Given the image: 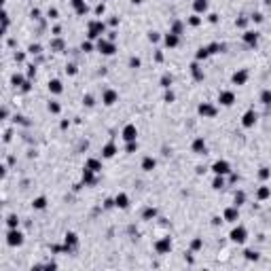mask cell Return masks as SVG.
I'll return each mask as SVG.
<instances>
[{"instance_id": "16", "label": "cell", "mask_w": 271, "mask_h": 271, "mask_svg": "<svg viewBox=\"0 0 271 271\" xmlns=\"http://www.w3.org/2000/svg\"><path fill=\"white\" fill-rule=\"evenodd\" d=\"M114 153H117V148H114V144H112V142H110V144H106V146L102 148V155H104L106 159H110Z\"/></svg>"}, {"instance_id": "28", "label": "cell", "mask_w": 271, "mask_h": 271, "mask_svg": "<svg viewBox=\"0 0 271 271\" xmlns=\"http://www.w3.org/2000/svg\"><path fill=\"white\" fill-rule=\"evenodd\" d=\"M191 72H193V76H195L197 81H201V79H203V74L199 72V66H197V64H193V66H191Z\"/></svg>"}, {"instance_id": "46", "label": "cell", "mask_w": 271, "mask_h": 271, "mask_svg": "<svg viewBox=\"0 0 271 271\" xmlns=\"http://www.w3.org/2000/svg\"><path fill=\"white\" fill-rule=\"evenodd\" d=\"M191 248H193V250H199V248H201V239H195V241H193V246H191Z\"/></svg>"}, {"instance_id": "32", "label": "cell", "mask_w": 271, "mask_h": 271, "mask_svg": "<svg viewBox=\"0 0 271 271\" xmlns=\"http://www.w3.org/2000/svg\"><path fill=\"white\" fill-rule=\"evenodd\" d=\"M212 186H214V188H223V186H225V180H223V176H216Z\"/></svg>"}, {"instance_id": "12", "label": "cell", "mask_w": 271, "mask_h": 271, "mask_svg": "<svg viewBox=\"0 0 271 271\" xmlns=\"http://www.w3.org/2000/svg\"><path fill=\"white\" fill-rule=\"evenodd\" d=\"M246 81H248V72H246V70H239V72L233 74V83H235V85H244Z\"/></svg>"}, {"instance_id": "51", "label": "cell", "mask_w": 271, "mask_h": 271, "mask_svg": "<svg viewBox=\"0 0 271 271\" xmlns=\"http://www.w3.org/2000/svg\"><path fill=\"white\" fill-rule=\"evenodd\" d=\"M95 13L102 15V13H104V4H97V6H95Z\"/></svg>"}, {"instance_id": "25", "label": "cell", "mask_w": 271, "mask_h": 271, "mask_svg": "<svg viewBox=\"0 0 271 271\" xmlns=\"http://www.w3.org/2000/svg\"><path fill=\"white\" fill-rule=\"evenodd\" d=\"M256 195H259V199H267V197L271 195V188H267V186H261Z\"/></svg>"}, {"instance_id": "2", "label": "cell", "mask_w": 271, "mask_h": 271, "mask_svg": "<svg viewBox=\"0 0 271 271\" xmlns=\"http://www.w3.org/2000/svg\"><path fill=\"white\" fill-rule=\"evenodd\" d=\"M246 235H248V231H246L244 227H235V229L231 231V239L237 241V244H244V241H246Z\"/></svg>"}, {"instance_id": "22", "label": "cell", "mask_w": 271, "mask_h": 271, "mask_svg": "<svg viewBox=\"0 0 271 271\" xmlns=\"http://www.w3.org/2000/svg\"><path fill=\"white\" fill-rule=\"evenodd\" d=\"M83 182H87V184H93V170L85 167V172H83Z\"/></svg>"}, {"instance_id": "17", "label": "cell", "mask_w": 271, "mask_h": 271, "mask_svg": "<svg viewBox=\"0 0 271 271\" xmlns=\"http://www.w3.org/2000/svg\"><path fill=\"white\" fill-rule=\"evenodd\" d=\"M142 170H144V172H153V170H155V159H153V157H146V159L142 161Z\"/></svg>"}, {"instance_id": "34", "label": "cell", "mask_w": 271, "mask_h": 271, "mask_svg": "<svg viewBox=\"0 0 271 271\" xmlns=\"http://www.w3.org/2000/svg\"><path fill=\"white\" fill-rule=\"evenodd\" d=\"M244 201H246V195H244V193H241V191H239V193H237V195H235V206H241V203H244Z\"/></svg>"}, {"instance_id": "19", "label": "cell", "mask_w": 271, "mask_h": 271, "mask_svg": "<svg viewBox=\"0 0 271 271\" xmlns=\"http://www.w3.org/2000/svg\"><path fill=\"white\" fill-rule=\"evenodd\" d=\"M244 40H246L248 45H256V40H259V34H256V32H246V34H244Z\"/></svg>"}, {"instance_id": "49", "label": "cell", "mask_w": 271, "mask_h": 271, "mask_svg": "<svg viewBox=\"0 0 271 271\" xmlns=\"http://www.w3.org/2000/svg\"><path fill=\"white\" fill-rule=\"evenodd\" d=\"M165 102H174V93H172V91L165 93Z\"/></svg>"}, {"instance_id": "30", "label": "cell", "mask_w": 271, "mask_h": 271, "mask_svg": "<svg viewBox=\"0 0 271 271\" xmlns=\"http://www.w3.org/2000/svg\"><path fill=\"white\" fill-rule=\"evenodd\" d=\"M17 223H19V220H17V216H15V214H11V216L6 218V225L11 227V229H17Z\"/></svg>"}, {"instance_id": "4", "label": "cell", "mask_w": 271, "mask_h": 271, "mask_svg": "<svg viewBox=\"0 0 271 271\" xmlns=\"http://www.w3.org/2000/svg\"><path fill=\"white\" fill-rule=\"evenodd\" d=\"M155 250H157L159 254H167V252L172 250V241H170V237H165V239L157 241V244H155Z\"/></svg>"}, {"instance_id": "23", "label": "cell", "mask_w": 271, "mask_h": 271, "mask_svg": "<svg viewBox=\"0 0 271 271\" xmlns=\"http://www.w3.org/2000/svg\"><path fill=\"white\" fill-rule=\"evenodd\" d=\"M87 167L93 170V172H100V170H102V163H100L97 159H89V161H87Z\"/></svg>"}, {"instance_id": "37", "label": "cell", "mask_w": 271, "mask_h": 271, "mask_svg": "<svg viewBox=\"0 0 271 271\" xmlns=\"http://www.w3.org/2000/svg\"><path fill=\"white\" fill-rule=\"evenodd\" d=\"M155 214H157V210H155V208H148V210H146V212H144V218H146V220H148V218H153V216H155Z\"/></svg>"}, {"instance_id": "14", "label": "cell", "mask_w": 271, "mask_h": 271, "mask_svg": "<svg viewBox=\"0 0 271 271\" xmlns=\"http://www.w3.org/2000/svg\"><path fill=\"white\" fill-rule=\"evenodd\" d=\"M237 216H239V212H237V206H235V208H229V210H225V220H229V223L237 220Z\"/></svg>"}, {"instance_id": "11", "label": "cell", "mask_w": 271, "mask_h": 271, "mask_svg": "<svg viewBox=\"0 0 271 271\" xmlns=\"http://www.w3.org/2000/svg\"><path fill=\"white\" fill-rule=\"evenodd\" d=\"M199 114H203V117H214V114H216V108L203 102V104L199 106Z\"/></svg>"}, {"instance_id": "10", "label": "cell", "mask_w": 271, "mask_h": 271, "mask_svg": "<svg viewBox=\"0 0 271 271\" xmlns=\"http://www.w3.org/2000/svg\"><path fill=\"white\" fill-rule=\"evenodd\" d=\"M241 123H244V127H252V125L256 123V112H254V110H248V112L244 114V121H241Z\"/></svg>"}, {"instance_id": "3", "label": "cell", "mask_w": 271, "mask_h": 271, "mask_svg": "<svg viewBox=\"0 0 271 271\" xmlns=\"http://www.w3.org/2000/svg\"><path fill=\"white\" fill-rule=\"evenodd\" d=\"M212 172H214L216 176H225V174H229L231 170H229V163H227V161H216V163L212 165Z\"/></svg>"}, {"instance_id": "27", "label": "cell", "mask_w": 271, "mask_h": 271, "mask_svg": "<svg viewBox=\"0 0 271 271\" xmlns=\"http://www.w3.org/2000/svg\"><path fill=\"white\" fill-rule=\"evenodd\" d=\"M261 102H263V104H267V106L271 104V91L269 89H265L263 93H261Z\"/></svg>"}, {"instance_id": "26", "label": "cell", "mask_w": 271, "mask_h": 271, "mask_svg": "<svg viewBox=\"0 0 271 271\" xmlns=\"http://www.w3.org/2000/svg\"><path fill=\"white\" fill-rule=\"evenodd\" d=\"M32 206H34L36 210H43V208L47 206V199H45V197H38V199H34V201H32Z\"/></svg>"}, {"instance_id": "15", "label": "cell", "mask_w": 271, "mask_h": 271, "mask_svg": "<svg viewBox=\"0 0 271 271\" xmlns=\"http://www.w3.org/2000/svg\"><path fill=\"white\" fill-rule=\"evenodd\" d=\"M193 153H206V140L203 138H197L193 142Z\"/></svg>"}, {"instance_id": "33", "label": "cell", "mask_w": 271, "mask_h": 271, "mask_svg": "<svg viewBox=\"0 0 271 271\" xmlns=\"http://www.w3.org/2000/svg\"><path fill=\"white\" fill-rule=\"evenodd\" d=\"M161 85H163V87H170V85H172V76H170V74H163V76H161Z\"/></svg>"}, {"instance_id": "20", "label": "cell", "mask_w": 271, "mask_h": 271, "mask_svg": "<svg viewBox=\"0 0 271 271\" xmlns=\"http://www.w3.org/2000/svg\"><path fill=\"white\" fill-rule=\"evenodd\" d=\"M165 45H167V47H176V45H178V34L170 32V34L165 36Z\"/></svg>"}, {"instance_id": "1", "label": "cell", "mask_w": 271, "mask_h": 271, "mask_svg": "<svg viewBox=\"0 0 271 271\" xmlns=\"http://www.w3.org/2000/svg\"><path fill=\"white\" fill-rule=\"evenodd\" d=\"M6 244H9V246H21V244H23V235H21L17 229H11L9 235H6Z\"/></svg>"}, {"instance_id": "6", "label": "cell", "mask_w": 271, "mask_h": 271, "mask_svg": "<svg viewBox=\"0 0 271 271\" xmlns=\"http://www.w3.org/2000/svg\"><path fill=\"white\" fill-rule=\"evenodd\" d=\"M218 102H220L223 106H231V104L235 102V93H233V91H220Z\"/></svg>"}, {"instance_id": "39", "label": "cell", "mask_w": 271, "mask_h": 271, "mask_svg": "<svg viewBox=\"0 0 271 271\" xmlns=\"http://www.w3.org/2000/svg\"><path fill=\"white\" fill-rule=\"evenodd\" d=\"M269 170H267V167H263V170H261V172H259V176H261V178H263V180H267V178H269Z\"/></svg>"}, {"instance_id": "21", "label": "cell", "mask_w": 271, "mask_h": 271, "mask_svg": "<svg viewBox=\"0 0 271 271\" xmlns=\"http://www.w3.org/2000/svg\"><path fill=\"white\" fill-rule=\"evenodd\" d=\"M193 6H195V11H197V13H203V11L208 9V2H206V0H195V2H193Z\"/></svg>"}, {"instance_id": "45", "label": "cell", "mask_w": 271, "mask_h": 271, "mask_svg": "<svg viewBox=\"0 0 271 271\" xmlns=\"http://www.w3.org/2000/svg\"><path fill=\"white\" fill-rule=\"evenodd\" d=\"M30 53H40V45H30Z\"/></svg>"}, {"instance_id": "29", "label": "cell", "mask_w": 271, "mask_h": 271, "mask_svg": "<svg viewBox=\"0 0 271 271\" xmlns=\"http://www.w3.org/2000/svg\"><path fill=\"white\" fill-rule=\"evenodd\" d=\"M208 51H210V53H220V51H225V45H218V43H214V45L208 47Z\"/></svg>"}, {"instance_id": "40", "label": "cell", "mask_w": 271, "mask_h": 271, "mask_svg": "<svg viewBox=\"0 0 271 271\" xmlns=\"http://www.w3.org/2000/svg\"><path fill=\"white\" fill-rule=\"evenodd\" d=\"M51 49H57V51H59V49H64V43H62V40H53V43H51Z\"/></svg>"}, {"instance_id": "41", "label": "cell", "mask_w": 271, "mask_h": 271, "mask_svg": "<svg viewBox=\"0 0 271 271\" xmlns=\"http://www.w3.org/2000/svg\"><path fill=\"white\" fill-rule=\"evenodd\" d=\"M66 72H68V74H76V66H74V64H68V66H66Z\"/></svg>"}, {"instance_id": "36", "label": "cell", "mask_w": 271, "mask_h": 271, "mask_svg": "<svg viewBox=\"0 0 271 271\" xmlns=\"http://www.w3.org/2000/svg\"><path fill=\"white\" fill-rule=\"evenodd\" d=\"M49 110L57 114V112H59V104H57V102H49Z\"/></svg>"}, {"instance_id": "53", "label": "cell", "mask_w": 271, "mask_h": 271, "mask_svg": "<svg viewBox=\"0 0 271 271\" xmlns=\"http://www.w3.org/2000/svg\"><path fill=\"white\" fill-rule=\"evenodd\" d=\"M83 51H91V45H89V43H83Z\"/></svg>"}, {"instance_id": "9", "label": "cell", "mask_w": 271, "mask_h": 271, "mask_svg": "<svg viewBox=\"0 0 271 271\" xmlns=\"http://www.w3.org/2000/svg\"><path fill=\"white\" fill-rule=\"evenodd\" d=\"M97 49H100L104 55H112V53H114V45H112V43H106V40H97Z\"/></svg>"}, {"instance_id": "7", "label": "cell", "mask_w": 271, "mask_h": 271, "mask_svg": "<svg viewBox=\"0 0 271 271\" xmlns=\"http://www.w3.org/2000/svg\"><path fill=\"white\" fill-rule=\"evenodd\" d=\"M136 136H138L136 125H127V127L123 129V140H127V142H136Z\"/></svg>"}, {"instance_id": "5", "label": "cell", "mask_w": 271, "mask_h": 271, "mask_svg": "<svg viewBox=\"0 0 271 271\" xmlns=\"http://www.w3.org/2000/svg\"><path fill=\"white\" fill-rule=\"evenodd\" d=\"M104 30H106V28H104V23H102V21H91V23H89V38L100 36Z\"/></svg>"}, {"instance_id": "54", "label": "cell", "mask_w": 271, "mask_h": 271, "mask_svg": "<svg viewBox=\"0 0 271 271\" xmlns=\"http://www.w3.org/2000/svg\"><path fill=\"white\" fill-rule=\"evenodd\" d=\"M134 2H136V4H138V2H142V0H134Z\"/></svg>"}, {"instance_id": "38", "label": "cell", "mask_w": 271, "mask_h": 271, "mask_svg": "<svg viewBox=\"0 0 271 271\" xmlns=\"http://www.w3.org/2000/svg\"><path fill=\"white\" fill-rule=\"evenodd\" d=\"M188 23H191V26H199V23H201V19H199L197 15H193V17H188Z\"/></svg>"}, {"instance_id": "42", "label": "cell", "mask_w": 271, "mask_h": 271, "mask_svg": "<svg viewBox=\"0 0 271 271\" xmlns=\"http://www.w3.org/2000/svg\"><path fill=\"white\" fill-rule=\"evenodd\" d=\"M13 85H17V87H19V85H23V79H21L19 74H15V76H13Z\"/></svg>"}, {"instance_id": "43", "label": "cell", "mask_w": 271, "mask_h": 271, "mask_svg": "<svg viewBox=\"0 0 271 271\" xmlns=\"http://www.w3.org/2000/svg\"><path fill=\"white\" fill-rule=\"evenodd\" d=\"M136 148H138V144H136V142H127V153H134Z\"/></svg>"}, {"instance_id": "35", "label": "cell", "mask_w": 271, "mask_h": 271, "mask_svg": "<svg viewBox=\"0 0 271 271\" xmlns=\"http://www.w3.org/2000/svg\"><path fill=\"white\" fill-rule=\"evenodd\" d=\"M244 254H246V259H248V261H256V259H259V254H256L254 250H246Z\"/></svg>"}, {"instance_id": "47", "label": "cell", "mask_w": 271, "mask_h": 271, "mask_svg": "<svg viewBox=\"0 0 271 271\" xmlns=\"http://www.w3.org/2000/svg\"><path fill=\"white\" fill-rule=\"evenodd\" d=\"M49 17L55 19V17H57V9H49Z\"/></svg>"}, {"instance_id": "48", "label": "cell", "mask_w": 271, "mask_h": 271, "mask_svg": "<svg viewBox=\"0 0 271 271\" xmlns=\"http://www.w3.org/2000/svg\"><path fill=\"white\" fill-rule=\"evenodd\" d=\"M252 19L259 23V21H263V15H261V13H254V15H252Z\"/></svg>"}, {"instance_id": "52", "label": "cell", "mask_w": 271, "mask_h": 271, "mask_svg": "<svg viewBox=\"0 0 271 271\" xmlns=\"http://www.w3.org/2000/svg\"><path fill=\"white\" fill-rule=\"evenodd\" d=\"M237 26H239V28H244V26H246V19H244V17H241V19H237Z\"/></svg>"}, {"instance_id": "13", "label": "cell", "mask_w": 271, "mask_h": 271, "mask_svg": "<svg viewBox=\"0 0 271 271\" xmlns=\"http://www.w3.org/2000/svg\"><path fill=\"white\" fill-rule=\"evenodd\" d=\"M114 206H117V208H123V210H125V208L129 206V199H127V195H125V193L117 195V199H114Z\"/></svg>"}, {"instance_id": "31", "label": "cell", "mask_w": 271, "mask_h": 271, "mask_svg": "<svg viewBox=\"0 0 271 271\" xmlns=\"http://www.w3.org/2000/svg\"><path fill=\"white\" fill-rule=\"evenodd\" d=\"M210 55V51H208V47H201L199 51H197V59H203V57H208Z\"/></svg>"}, {"instance_id": "8", "label": "cell", "mask_w": 271, "mask_h": 271, "mask_svg": "<svg viewBox=\"0 0 271 271\" xmlns=\"http://www.w3.org/2000/svg\"><path fill=\"white\" fill-rule=\"evenodd\" d=\"M102 100H104V104H106V106H112V104L119 100V95H117V91L106 89V91H104V97H102Z\"/></svg>"}, {"instance_id": "24", "label": "cell", "mask_w": 271, "mask_h": 271, "mask_svg": "<svg viewBox=\"0 0 271 271\" xmlns=\"http://www.w3.org/2000/svg\"><path fill=\"white\" fill-rule=\"evenodd\" d=\"M76 244V235L74 233H68L66 235V250H70V246H74Z\"/></svg>"}, {"instance_id": "44", "label": "cell", "mask_w": 271, "mask_h": 271, "mask_svg": "<svg viewBox=\"0 0 271 271\" xmlns=\"http://www.w3.org/2000/svg\"><path fill=\"white\" fill-rule=\"evenodd\" d=\"M129 66H132V68H138V66H140V59H138V57H132V59H129Z\"/></svg>"}, {"instance_id": "18", "label": "cell", "mask_w": 271, "mask_h": 271, "mask_svg": "<svg viewBox=\"0 0 271 271\" xmlns=\"http://www.w3.org/2000/svg\"><path fill=\"white\" fill-rule=\"evenodd\" d=\"M49 91H51V93H62V83H59L57 79L49 81Z\"/></svg>"}, {"instance_id": "50", "label": "cell", "mask_w": 271, "mask_h": 271, "mask_svg": "<svg viewBox=\"0 0 271 271\" xmlns=\"http://www.w3.org/2000/svg\"><path fill=\"white\" fill-rule=\"evenodd\" d=\"M85 104H87V106H93V97H91V95H85Z\"/></svg>"}]
</instances>
